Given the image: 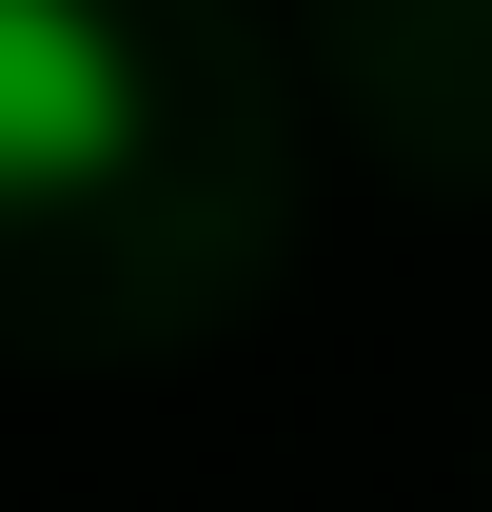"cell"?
<instances>
[{
	"instance_id": "cell-1",
	"label": "cell",
	"mask_w": 492,
	"mask_h": 512,
	"mask_svg": "<svg viewBox=\"0 0 492 512\" xmlns=\"http://www.w3.org/2000/svg\"><path fill=\"white\" fill-rule=\"evenodd\" d=\"M119 138H138V79L99 40V0H0V197L119 178Z\"/></svg>"
}]
</instances>
